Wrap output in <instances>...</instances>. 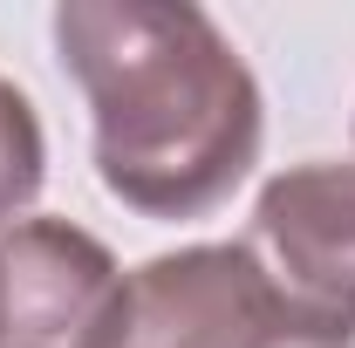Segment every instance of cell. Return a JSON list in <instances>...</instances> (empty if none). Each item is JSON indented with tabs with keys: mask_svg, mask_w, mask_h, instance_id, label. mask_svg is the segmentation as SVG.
<instances>
[{
	"mask_svg": "<svg viewBox=\"0 0 355 348\" xmlns=\"http://www.w3.org/2000/svg\"><path fill=\"white\" fill-rule=\"evenodd\" d=\"M89 348H355L287 301L253 246H184L123 273Z\"/></svg>",
	"mask_w": 355,
	"mask_h": 348,
	"instance_id": "cell-2",
	"label": "cell"
},
{
	"mask_svg": "<svg viewBox=\"0 0 355 348\" xmlns=\"http://www.w3.org/2000/svg\"><path fill=\"white\" fill-rule=\"evenodd\" d=\"M42 164H48V143H42V123H35V103L0 76V232L14 225V212L35 205Z\"/></svg>",
	"mask_w": 355,
	"mask_h": 348,
	"instance_id": "cell-4",
	"label": "cell"
},
{
	"mask_svg": "<svg viewBox=\"0 0 355 348\" xmlns=\"http://www.w3.org/2000/svg\"><path fill=\"white\" fill-rule=\"evenodd\" d=\"M0 348H28L21 301H14V266H7V246H0Z\"/></svg>",
	"mask_w": 355,
	"mask_h": 348,
	"instance_id": "cell-5",
	"label": "cell"
},
{
	"mask_svg": "<svg viewBox=\"0 0 355 348\" xmlns=\"http://www.w3.org/2000/svg\"><path fill=\"white\" fill-rule=\"evenodd\" d=\"M62 69L89 96L96 177L144 218H205L260 157V82L205 7L69 0Z\"/></svg>",
	"mask_w": 355,
	"mask_h": 348,
	"instance_id": "cell-1",
	"label": "cell"
},
{
	"mask_svg": "<svg viewBox=\"0 0 355 348\" xmlns=\"http://www.w3.org/2000/svg\"><path fill=\"white\" fill-rule=\"evenodd\" d=\"M246 246L308 321L355 335V164H294L266 177Z\"/></svg>",
	"mask_w": 355,
	"mask_h": 348,
	"instance_id": "cell-3",
	"label": "cell"
}]
</instances>
